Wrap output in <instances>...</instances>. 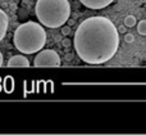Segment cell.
<instances>
[{
    "label": "cell",
    "mask_w": 146,
    "mask_h": 135,
    "mask_svg": "<svg viewBox=\"0 0 146 135\" xmlns=\"http://www.w3.org/2000/svg\"><path fill=\"white\" fill-rule=\"evenodd\" d=\"M62 35H63V36H68L69 35V33H71L72 32V30H71V26H62Z\"/></svg>",
    "instance_id": "8fae6325"
},
{
    "label": "cell",
    "mask_w": 146,
    "mask_h": 135,
    "mask_svg": "<svg viewBox=\"0 0 146 135\" xmlns=\"http://www.w3.org/2000/svg\"><path fill=\"white\" fill-rule=\"evenodd\" d=\"M124 41H126L127 44H131V43H133L135 41V36H133V33H124Z\"/></svg>",
    "instance_id": "30bf717a"
},
{
    "label": "cell",
    "mask_w": 146,
    "mask_h": 135,
    "mask_svg": "<svg viewBox=\"0 0 146 135\" xmlns=\"http://www.w3.org/2000/svg\"><path fill=\"white\" fill-rule=\"evenodd\" d=\"M137 32L142 36H146V19H142L139 22V26H137Z\"/></svg>",
    "instance_id": "9c48e42d"
},
{
    "label": "cell",
    "mask_w": 146,
    "mask_h": 135,
    "mask_svg": "<svg viewBox=\"0 0 146 135\" xmlns=\"http://www.w3.org/2000/svg\"><path fill=\"white\" fill-rule=\"evenodd\" d=\"M46 31L40 23L26 22L17 27L13 35V44L22 54H33L40 51L46 44Z\"/></svg>",
    "instance_id": "7a4b0ae2"
},
{
    "label": "cell",
    "mask_w": 146,
    "mask_h": 135,
    "mask_svg": "<svg viewBox=\"0 0 146 135\" xmlns=\"http://www.w3.org/2000/svg\"><path fill=\"white\" fill-rule=\"evenodd\" d=\"M119 32L109 18L94 15L77 27L73 44L77 55L87 64L110 61L119 48Z\"/></svg>",
    "instance_id": "6da1fadb"
},
{
    "label": "cell",
    "mask_w": 146,
    "mask_h": 135,
    "mask_svg": "<svg viewBox=\"0 0 146 135\" xmlns=\"http://www.w3.org/2000/svg\"><path fill=\"white\" fill-rule=\"evenodd\" d=\"M8 26H9V18H8V14L3 9H0V41L5 37V35H7Z\"/></svg>",
    "instance_id": "52a82bcc"
},
{
    "label": "cell",
    "mask_w": 146,
    "mask_h": 135,
    "mask_svg": "<svg viewBox=\"0 0 146 135\" xmlns=\"http://www.w3.org/2000/svg\"><path fill=\"white\" fill-rule=\"evenodd\" d=\"M35 13L41 25L58 28L71 17V4L68 0H37Z\"/></svg>",
    "instance_id": "3957f363"
},
{
    "label": "cell",
    "mask_w": 146,
    "mask_h": 135,
    "mask_svg": "<svg viewBox=\"0 0 146 135\" xmlns=\"http://www.w3.org/2000/svg\"><path fill=\"white\" fill-rule=\"evenodd\" d=\"M67 23H68V26H71V27H72V26L74 25V21H73V19H69V18H68V21H67Z\"/></svg>",
    "instance_id": "5bb4252c"
},
{
    "label": "cell",
    "mask_w": 146,
    "mask_h": 135,
    "mask_svg": "<svg viewBox=\"0 0 146 135\" xmlns=\"http://www.w3.org/2000/svg\"><path fill=\"white\" fill-rule=\"evenodd\" d=\"M114 0H80L86 8L88 9H104L108 5H110Z\"/></svg>",
    "instance_id": "5b68a950"
},
{
    "label": "cell",
    "mask_w": 146,
    "mask_h": 135,
    "mask_svg": "<svg viewBox=\"0 0 146 135\" xmlns=\"http://www.w3.org/2000/svg\"><path fill=\"white\" fill-rule=\"evenodd\" d=\"M8 66L9 67H28L30 66V61L25 55H13L8 61Z\"/></svg>",
    "instance_id": "8992f818"
},
{
    "label": "cell",
    "mask_w": 146,
    "mask_h": 135,
    "mask_svg": "<svg viewBox=\"0 0 146 135\" xmlns=\"http://www.w3.org/2000/svg\"><path fill=\"white\" fill-rule=\"evenodd\" d=\"M3 62H4V58H3V53L0 51V67L3 66Z\"/></svg>",
    "instance_id": "9a60e30c"
},
{
    "label": "cell",
    "mask_w": 146,
    "mask_h": 135,
    "mask_svg": "<svg viewBox=\"0 0 146 135\" xmlns=\"http://www.w3.org/2000/svg\"><path fill=\"white\" fill-rule=\"evenodd\" d=\"M62 45H63L64 48H68V46L71 45V40H69V39H63V40H62Z\"/></svg>",
    "instance_id": "7c38bea8"
},
{
    "label": "cell",
    "mask_w": 146,
    "mask_h": 135,
    "mask_svg": "<svg viewBox=\"0 0 146 135\" xmlns=\"http://www.w3.org/2000/svg\"><path fill=\"white\" fill-rule=\"evenodd\" d=\"M60 63V57L53 49L40 50L36 55V58L33 59V66L35 67H59Z\"/></svg>",
    "instance_id": "277c9868"
},
{
    "label": "cell",
    "mask_w": 146,
    "mask_h": 135,
    "mask_svg": "<svg viewBox=\"0 0 146 135\" xmlns=\"http://www.w3.org/2000/svg\"><path fill=\"white\" fill-rule=\"evenodd\" d=\"M117 30H118L119 33H126L127 32V27H126V26H121V27H118Z\"/></svg>",
    "instance_id": "4fadbf2b"
},
{
    "label": "cell",
    "mask_w": 146,
    "mask_h": 135,
    "mask_svg": "<svg viewBox=\"0 0 146 135\" xmlns=\"http://www.w3.org/2000/svg\"><path fill=\"white\" fill-rule=\"evenodd\" d=\"M136 17L135 15H127L126 18H124V26L126 27H133L135 25H136Z\"/></svg>",
    "instance_id": "ba28073f"
}]
</instances>
